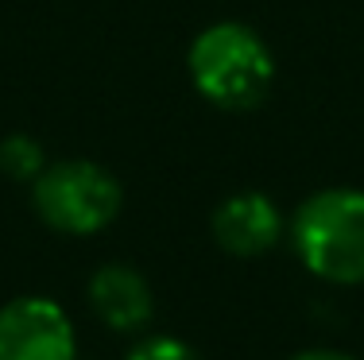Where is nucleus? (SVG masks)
<instances>
[{"instance_id":"nucleus-4","label":"nucleus","mask_w":364,"mask_h":360,"mask_svg":"<svg viewBox=\"0 0 364 360\" xmlns=\"http://www.w3.org/2000/svg\"><path fill=\"white\" fill-rule=\"evenodd\" d=\"M0 360H77L70 314L47 295H20L0 306Z\"/></svg>"},{"instance_id":"nucleus-8","label":"nucleus","mask_w":364,"mask_h":360,"mask_svg":"<svg viewBox=\"0 0 364 360\" xmlns=\"http://www.w3.org/2000/svg\"><path fill=\"white\" fill-rule=\"evenodd\" d=\"M124 360H202V353L182 337H171V333H147L136 341Z\"/></svg>"},{"instance_id":"nucleus-6","label":"nucleus","mask_w":364,"mask_h":360,"mask_svg":"<svg viewBox=\"0 0 364 360\" xmlns=\"http://www.w3.org/2000/svg\"><path fill=\"white\" fill-rule=\"evenodd\" d=\"M210 229H213V240L229 256H264L283 236V213L267 194L240 190V194H229L213 209Z\"/></svg>"},{"instance_id":"nucleus-7","label":"nucleus","mask_w":364,"mask_h":360,"mask_svg":"<svg viewBox=\"0 0 364 360\" xmlns=\"http://www.w3.org/2000/svg\"><path fill=\"white\" fill-rule=\"evenodd\" d=\"M43 167H47V156H43L39 140H31L23 132L0 140V170L8 178H16V182H36L43 175Z\"/></svg>"},{"instance_id":"nucleus-3","label":"nucleus","mask_w":364,"mask_h":360,"mask_svg":"<svg viewBox=\"0 0 364 360\" xmlns=\"http://www.w3.org/2000/svg\"><path fill=\"white\" fill-rule=\"evenodd\" d=\"M31 202L47 229L66 236H93L117 221L124 190L101 163L63 159L43 167V175L31 182Z\"/></svg>"},{"instance_id":"nucleus-5","label":"nucleus","mask_w":364,"mask_h":360,"mask_svg":"<svg viewBox=\"0 0 364 360\" xmlns=\"http://www.w3.org/2000/svg\"><path fill=\"white\" fill-rule=\"evenodd\" d=\"M97 322L112 333H144L155 318V295L132 263H101L85 283Z\"/></svg>"},{"instance_id":"nucleus-2","label":"nucleus","mask_w":364,"mask_h":360,"mask_svg":"<svg viewBox=\"0 0 364 360\" xmlns=\"http://www.w3.org/2000/svg\"><path fill=\"white\" fill-rule=\"evenodd\" d=\"M186 66L194 89L210 105L229 109V113L256 109L275 82V58L267 43L237 20L210 23L205 31H198V39L190 43Z\"/></svg>"},{"instance_id":"nucleus-1","label":"nucleus","mask_w":364,"mask_h":360,"mask_svg":"<svg viewBox=\"0 0 364 360\" xmlns=\"http://www.w3.org/2000/svg\"><path fill=\"white\" fill-rule=\"evenodd\" d=\"M291 244L299 263L322 283H364V190L329 186L310 194L291 217Z\"/></svg>"},{"instance_id":"nucleus-9","label":"nucleus","mask_w":364,"mask_h":360,"mask_svg":"<svg viewBox=\"0 0 364 360\" xmlns=\"http://www.w3.org/2000/svg\"><path fill=\"white\" fill-rule=\"evenodd\" d=\"M291 360H357L353 353H341V349H302Z\"/></svg>"}]
</instances>
